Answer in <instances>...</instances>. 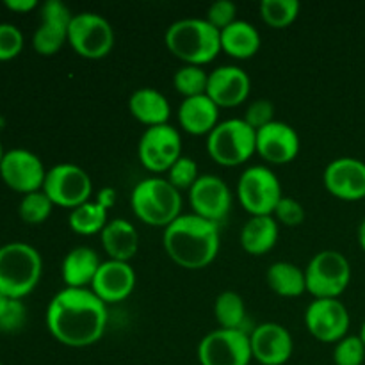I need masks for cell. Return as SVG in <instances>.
<instances>
[{
  "mask_svg": "<svg viewBox=\"0 0 365 365\" xmlns=\"http://www.w3.org/2000/svg\"><path fill=\"white\" fill-rule=\"evenodd\" d=\"M102 266L98 253L89 246H77L66 253L61 266V274L66 287L89 289Z\"/></svg>",
  "mask_w": 365,
  "mask_h": 365,
  "instance_id": "obj_23",
  "label": "cell"
},
{
  "mask_svg": "<svg viewBox=\"0 0 365 365\" xmlns=\"http://www.w3.org/2000/svg\"><path fill=\"white\" fill-rule=\"evenodd\" d=\"M220 107L207 95L182 100L178 107V123L191 135H209L220 123Z\"/></svg>",
  "mask_w": 365,
  "mask_h": 365,
  "instance_id": "obj_22",
  "label": "cell"
},
{
  "mask_svg": "<svg viewBox=\"0 0 365 365\" xmlns=\"http://www.w3.org/2000/svg\"><path fill=\"white\" fill-rule=\"evenodd\" d=\"M207 153L214 163L234 168L245 164L257 153V130L242 118H230L207 135Z\"/></svg>",
  "mask_w": 365,
  "mask_h": 365,
  "instance_id": "obj_6",
  "label": "cell"
},
{
  "mask_svg": "<svg viewBox=\"0 0 365 365\" xmlns=\"http://www.w3.org/2000/svg\"><path fill=\"white\" fill-rule=\"evenodd\" d=\"M95 202L98 203V205H102L106 210H109L110 207H114V203H116V191H114L113 187H102L98 191V195H96Z\"/></svg>",
  "mask_w": 365,
  "mask_h": 365,
  "instance_id": "obj_41",
  "label": "cell"
},
{
  "mask_svg": "<svg viewBox=\"0 0 365 365\" xmlns=\"http://www.w3.org/2000/svg\"><path fill=\"white\" fill-rule=\"evenodd\" d=\"M130 114L139 123L148 127L166 125L171 116V106L166 96L153 88H139L128 98Z\"/></svg>",
  "mask_w": 365,
  "mask_h": 365,
  "instance_id": "obj_25",
  "label": "cell"
},
{
  "mask_svg": "<svg viewBox=\"0 0 365 365\" xmlns=\"http://www.w3.org/2000/svg\"><path fill=\"white\" fill-rule=\"evenodd\" d=\"M130 207L143 223L166 228L182 216V192L168 178L150 177L134 185Z\"/></svg>",
  "mask_w": 365,
  "mask_h": 365,
  "instance_id": "obj_4",
  "label": "cell"
},
{
  "mask_svg": "<svg viewBox=\"0 0 365 365\" xmlns=\"http://www.w3.org/2000/svg\"><path fill=\"white\" fill-rule=\"evenodd\" d=\"M359 242L360 246H362V250L365 252V220L360 223L359 227Z\"/></svg>",
  "mask_w": 365,
  "mask_h": 365,
  "instance_id": "obj_43",
  "label": "cell"
},
{
  "mask_svg": "<svg viewBox=\"0 0 365 365\" xmlns=\"http://www.w3.org/2000/svg\"><path fill=\"white\" fill-rule=\"evenodd\" d=\"M4 6L14 13H29L38 7V0H6Z\"/></svg>",
  "mask_w": 365,
  "mask_h": 365,
  "instance_id": "obj_40",
  "label": "cell"
},
{
  "mask_svg": "<svg viewBox=\"0 0 365 365\" xmlns=\"http://www.w3.org/2000/svg\"><path fill=\"white\" fill-rule=\"evenodd\" d=\"M24 48V34L13 24H0V61H11Z\"/></svg>",
  "mask_w": 365,
  "mask_h": 365,
  "instance_id": "obj_36",
  "label": "cell"
},
{
  "mask_svg": "<svg viewBox=\"0 0 365 365\" xmlns=\"http://www.w3.org/2000/svg\"><path fill=\"white\" fill-rule=\"evenodd\" d=\"M182 155V135L173 125L148 127L139 138L138 157L153 173H168Z\"/></svg>",
  "mask_w": 365,
  "mask_h": 365,
  "instance_id": "obj_11",
  "label": "cell"
},
{
  "mask_svg": "<svg viewBox=\"0 0 365 365\" xmlns=\"http://www.w3.org/2000/svg\"><path fill=\"white\" fill-rule=\"evenodd\" d=\"M103 250L110 260L130 262L139 250V232L123 217L110 220L100 234Z\"/></svg>",
  "mask_w": 365,
  "mask_h": 365,
  "instance_id": "obj_24",
  "label": "cell"
},
{
  "mask_svg": "<svg viewBox=\"0 0 365 365\" xmlns=\"http://www.w3.org/2000/svg\"><path fill=\"white\" fill-rule=\"evenodd\" d=\"M43 260L27 242H9L0 248V292L13 299L31 294L41 280Z\"/></svg>",
  "mask_w": 365,
  "mask_h": 365,
  "instance_id": "obj_5",
  "label": "cell"
},
{
  "mask_svg": "<svg viewBox=\"0 0 365 365\" xmlns=\"http://www.w3.org/2000/svg\"><path fill=\"white\" fill-rule=\"evenodd\" d=\"M200 178V168L192 157L182 155L168 171V182L178 191H189Z\"/></svg>",
  "mask_w": 365,
  "mask_h": 365,
  "instance_id": "obj_34",
  "label": "cell"
},
{
  "mask_svg": "<svg viewBox=\"0 0 365 365\" xmlns=\"http://www.w3.org/2000/svg\"><path fill=\"white\" fill-rule=\"evenodd\" d=\"M209 84V73L203 70V66L195 64H184L178 68L173 75V86L184 98L200 96L207 93Z\"/></svg>",
  "mask_w": 365,
  "mask_h": 365,
  "instance_id": "obj_32",
  "label": "cell"
},
{
  "mask_svg": "<svg viewBox=\"0 0 365 365\" xmlns=\"http://www.w3.org/2000/svg\"><path fill=\"white\" fill-rule=\"evenodd\" d=\"M349 312L341 299H314L305 310V327L319 342H335L348 335Z\"/></svg>",
  "mask_w": 365,
  "mask_h": 365,
  "instance_id": "obj_13",
  "label": "cell"
},
{
  "mask_svg": "<svg viewBox=\"0 0 365 365\" xmlns=\"http://www.w3.org/2000/svg\"><path fill=\"white\" fill-rule=\"evenodd\" d=\"M237 198L242 209L252 216H273L284 198L282 184L267 166H250L237 182Z\"/></svg>",
  "mask_w": 365,
  "mask_h": 365,
  "instance_id": "obj_8",
  "label": "cell"
},
{
  "mask_svg": "<svg viewBox=\"0 0 365 365\" xmlns=\"http://www.w3.org/2000/svg\"><path fill=\"white\" fill-rule=\"evenodd\" d=\"M109 321L107 305L91 289L64 287L46 309V328L68 348H88L103 337Z\"/></svg>",
  "mask_w": 365,
  "mask_h": 365,
  "instance_id": "obj_1",
  "label": "cell"
},
{
  "mask_svg": "<svg viewBox=\"0 0 365 365\" xmlns=\"http://www.w3.org/2000/svg\"><path fill=\"white\" fill-rule=\"evenodd\" d=\"M360 339H362V342L365 344V321H364V324H362V328H360Z\"/></svg>",
  "mask_w": 365,
  "mask_h": 365,
  "instance_id": "obj_44",
  "label": "cell"
},
{
  "mask_svg": "<svg viewBox=\"0 0 365 365\" xmlns=\"http://www.w3.org/2000/svg\"><path fill=\"white\" fill-rule=\"evenodd\" d=\"M299 9H302V4L298 0H262L260 2V16L273 29H284L294 24Z\"/></svg>",
  "mask_w": 365,
  "mask_h": 365,
  "instance_id": "obj_31",
  "label": "cell"
},
{
  "mask_svg": "<svg viewBox=\"0 0 365 365\" xmlns=\"http://www.w3.org/2000/svg\"><path fill=\"white\" fill-rule=\"evenodd\" d=\"M235 16H237V6L232 0H217L212 6H209L205 20L221 32L237 20Z\"/></svg>",
  "mask_w": 365,
  "mask_h": 365,
  "instance_id": "obj_38",
  "label": "cell"
},
{
  "mask_svg": "<svg viewBox=\"0 0 365 365\" xmlns=\"http://www.w3.org/2000/svg\"><path fill=\"white\" fill-rule=\"evenodd\" d=\"M267 285L282 298H298L307 292L305 269L292 262H274L267 267Z\"/></svg>",
  "mask_w": 365,
  "mask_h": 365,
  "instance_id": "obj_28",
  "label": "cell"
},
{
  "mask_svg": "<svg viewBox=\"0 0 365 365\" xmlns=\"http://www.w3.org/2000/svg\"><path fill=\"white\" fill-rule=\"evenodd\" d=\"M280 235L278 221L274 216H250L245 227L241 228V241L242 250L250 255H266L274 248Z\"/></svg>",
  "mask_w": 365,
  "mask_h": 365,
  "instance_id": "obj_26",
  "label": "cell"
},
{
  "mask_svg": "<svg viewBox=\"0 0 365 365\" xmlns=\"http://www.w3.org/2000/svg\"><path fill=\"white\" fill-rule=\"evenodd\" d=\"M221 52L234 59H250L260 48V34L250 21L235 20L220 32Z\"/></svg>",
  "mask_w": 365,
  "mask_h": 365,
  "instance_id": "obj_27",
  "label": "cell"
},
{
  "mask_svg": "<svg viewBox=\"0 0 365 365\" xmlns=\"http://www.w3.org/2000/svg\"><path fill=\"white\" fill-rule=\"evenodd\" d=\"M252 360L250 334L245 330L217 328L198 344V362L202 365H250Z\"/></svg>",
  "mask_w": 365,
  "mask_h": 365,
  "instance_id": "obj_12",
  "label": "cell"
},
{
  "mask_svg": "<svg viewBox=\"0 0 365 365\" xmlns=\"http://www.w3.org/2000/svg\"><path fill=\"white\" fill-rule=\"evenodd\" d=\"M0 365H2V364H0Z\"/></svg>",
  "mask_w": 365,
  "mask_h": 365,
  "instance_id": "obj_46",
  "label": "cell"
},
{
  "mask_svg": "<svg viewBox=\"0 0 365 365\" xmlns=\"http://www.w3.org/2000/svg\"><path fill=\"white\" fill-rule=\"evenodd\" d=\"M214 316L220 328L225 330H242L246 321V307L241 294L225 291L214 302Z\"/></svg>",
  "mask_w": 365,
  "mask_h": 365,
  "instance_id": "obj_30",
  "label": "cell"
},
{
  "mask_svg": "<svg viewBox=\"0 0 365 365\" xmlns=\"http://www.w3.org/2000/svg\"><path fill=\"white\" fill-rule=\"evenodd\" d=\"M11 303H13V298H9V296H6L0 292V323H2L4 317L7 316V312H9Z\"/></svg>",
  "mask_w": 365,
  "mask_h": 365,
  "instance_id": "obj_42",
  "label": "cell"
},
{
  "mask_svg": "<svg viewBox=\"0 0 365 365\" xmlns=\"http://www.w3.org/2000/svg\"><path fill=\"white\" fill-rule=\"evenodd\" d=\"M365 362V344L360 335H346L335 344V365H362Z\"/></svg>",
  "mask_w": 365,
  "mask_h": 365,
  "instance_id": "obj_35",
  "label": "cell"
},
{
  "mask_svg": "<svg viewBox=\"0 0 365 365\" xmlns=\"http://www.w3.org/2000/svg\"><path fill=\"white\" fill-rule=\"evenodd\" d=\"M273 216L278 223L285 225V227H298L305 220V209L298 200L284 196L274 209Z\"/></svg>",
  "mask_w": 365,
  "mask_h": 365,
  "instance_id": "obj_39",
  "label": "cell"
},
{
  "mask_svg": "<svg viewBox=\"0 0 365 365\" xmlns=\"http://www.w3.org/2000/svg\"><path fill=\"white\" fill-rule=\"evenodd\" d=\"M53 203L50 202L48 196L41 191L29 192L21 198L20 205H18V214L21 220L29 225H39L46 221L52 214Z\"/></svg>",
  "mask_w": 365,
  "mask_h": 365,
  "instance_id": "obj_33",
  "label": "cell"
},
{
  "mask_svg": "<svg viewBox=\"0 0 365 365\" xmlns=\"http://www.w3.org/2000/svg\"><path fill=\"white\" fill-rule=\"evenodd\" d=\"M4 155H6V152H4V148H2V143H0V164H2V159H4Z\"/></svg>",
  "mask_w": 365,
  "mask_h": 365,
  "instance_id": "obj_45",
  "label": "cell"
},
{
  "mask_svg": "<svg viewBox=\"0 0 365 365\" xmlns=\"http://www.w3.org/2000/svg\"><path fill=\"white\" fill-rule=\"evenodd\" d=\"M307 292L316 299H337L351 282L349 260L337 250H323L305 269Z\"/></svg>",
  "mask_w": 365,
  "mask_h": 365,
  "instance_id": "obj_7",
  "label": "cell"
},
{
  "mask_svg": "<svg viewBox=\"0 0 365 365\" xmlns=\"http://www.w3.org/2000/svg\"><path fill=\"white\" fill-rule=\"evenodd\" d=\"M253 359L262 365H284L294 349L292 335L278 323H262L250 334Z\"/></svg>",
  "mask_w": 365,
  "mask_h": 365,
  "instance_id": "obj_18",
  "label": "cell"
},
{
  "mask_svg": "<svg viewBox=\"0 0 365 365\" xmlns=\"http://www.w3.org/2000/svg\"><path fill=\"white\" fill-rule=\"evenodd\" d=\"M323 184L331 196L346 202L365 198V163L355 157L334 159L323 173Z\"/></svg>",
  "mask_w": 365,
  "mask_h": 365,
  "instance_id": "obj_17",
  "label": "cell"
},
{
  "mask_svg": "<svg viewBox=\"0 0 365 365\" xmlns=\"http://www.w3.org/2000/svg\"><path fill=\"white\" fill-rule=\"evenodd\" d=\"M302 141L294 128L284 121L266 125L257 130V153L269 164H287L298 157Z\"/></svg>",
  "mask_w": 365,
  "mask_h": 365,
  "instance_id": "obj_19",
  "label": "cell"
},
{
  "mask_svg": "<svg viewBox=\"0 0 365 365\" xmlns=\"http://www.w3.org/2000/svg\"><path fill=\"white\" fill-rule=\"evenodd\" d=\"M364 200H365V198H364Z\"/></svg>",
  "mask_w": 365,
  "mask_h": 365,
  "instance_id": "obj_47",
  "label": "cell"
},
{
  "mask_svg": "<svg viewBox=\"0 0 365 365\" xmlns=\"http://www.w3.org/2000/svg\"><path fill=\"white\" fill-rule=\"evenodd\" d=\"M107 212L109 210H106L102 205L89 200V202L82 203L81 207L71 210L70 216H68V223H70L71 230L78 235L102 234L106 225L109 223Z\"/></svg>",
  "mask_w": 365,
  "mask_h": 365,
  "instance_id": "obj_29",
  "label": "cell"
},
{
  "mask_svg": "<svg viewBox=\"0 0 365 365\" xmlns=\"http://www.w3.org/2000/svg\"><path fill=\"white\" fill-rule=\"evenodd\" d=\"M135 287V271L130 262L120 260H106L98 267L95 280L91 284V291L102 299L106 305L121 303L132 294Z\"/></svg>",
  "mask_w": 365,
  "mask_h": 365,
  "instance_id": "obj_21",
  "label": "cell"
},
{
  "mask_svg": "<svg viewBox=\"0 0 365 365\" xmlns=\"http://www.w3.org/2000/svg\"><path fill=\"white\" fill-rule=\"evenodd\" d=\"M163 246L175 264L185 269H202L220 253V225L196 214H182L164 228Z\"/></svg>",
  "mask_w": 365,
  "mask_h": 365,
  "instance_id": "obj_2",
  "label": "cell"
},
{
  "mask_svg": "<svg viewBox=\"0 0 365 365\" xmlns=\"http://www.w3.org/2000/svg\"><path fill=\"white\" fill-rule=\"evenodd\" d=\"M68 43L84 59H102L114 46V29L102 14H73L68 29Z\"/></svg>",
  "mask_w": 365,
  "mask_h": 365,
  "instance_id": "obj_10",
  "label": "cell"
},
{
  "mask_svg": "<svg viewBox=\"0 0 365 365\" xmlns=\"http://www.w3.org/2000/svg\"><path fill=\"white\" fill-rule=\"evenodd\" d=\"M0 177L7 187L25 196L29 192L41 191L46 170L36 153L25 148H13L4 155Z\"/></svg>",
  "mask_w": 365,
  "mask_h": 365,
  "instance_id": "obj_14",
  "label": "cell"
},
{
  "mask_svg": "<svg viewBox=\"0 0 365 365\" xmlns=\"http://www.w3.org/2000/svg\"><path fill=\"white\" fill-rule=\"evenodd\" d=\"M242 120H245L253 130H260L262 127H266V125L274 121V106L266 98L253 100L248 106V109H246Z\"/></svg>",
  "mask_w": 365,
  "mask_h": 365,
  "instance_id": "obj_37",
  "label": "cell"
},
{
  "mask_svg": "<svg viewBox=\"0 0 365 365\" xmlns=\"http://www.w3.org/2000/svg\"><path fill=\"white\" fill-rule=\"evenodd\" d=\"M43 192L53 205L73 210L89 202L93 195V182L84 168L61 163L46 170Z\"/></svg>",
  "mask_w": 365,
  "mask_h": 365,
  "instance_id": "obj_9",
  "label": "cell"
},
{
  "mask_svg": "<svg viewBox=\"0 0 365 365\" xmlns=\"http://www.w3.org/2000/svg\"><path fill=\"white\" fill-rule=\"evenodd\" d=\"M189 203L192 214L220 225L230 214L232 191L223 178L216 175H200L189 189Z\"/></svg>",
  "mask_w": 365,
  "mask_h": 365,
  "instance_id": "obj_15",
  "label": "cell"
},
{
  "mask_svg": "<svg viewBox=\"0 0 365 365\" xmlns=\"http://www.w3.org/2000/svg\"><path fill=\"white\" fill-rule=\"evenodd\" d=\"M39 18L41 24L32 36V46L41 56H53L68 43V29L73 14L61 0H46L39 11Z\"/></svg>",
  "mask_w": 365,
  "mask_h": 365,
  "instance_id": "obj_16",
  "label": "cell"
},
{
  "mask_svg": "<svg viewBox=\"0 0 365 365\" xmlns=\"http://www.w3.org/2000/svg\"><path fill=\"white\" fill-rule=\"evenodd\" d=\"M252 81L250 75L235 64H223L209 73L205 95L217 107H237L248 98Z\"/></svg>",
  "mask_w": 365,
  "mask_h": 365,
  "instance_id": "obj_20",
  "label": "cell"
},
{
  "mask_svg": "<svg viewBox=\"0 0 365 365\" xmlns=\"http://www.w3.org/2000/svg\"><path fill=\"white\" fill-rule=\"evenodd\" d=\"M168 50L185 64L203 66L221 52L220 31L205 18H182L171 24L164 34Z\"/></svg>",
  "mask_w": 365,
  "mask_h": 365,
  "instance_id": "obj_3",
  "label": "cell"
}]
</instances>
